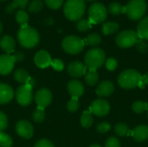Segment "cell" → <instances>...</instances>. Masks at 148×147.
<instances>
[{"label": "cell", "mask_w": 148, "mask_h": 147, "mask_svg": "<svg viewBox=\"0 0 148 147\" xmlns=\"http://www.w3.org/2000/svg\"><path fill=\"white\" fill-rule=\"evenodd\" d=\"M19 43L27 49L34 48L39 42V34L34 28L25 25L22 26L17 33Z\"/></svg>", "instance_id": "cell-1"}, {"label": "cell", "mask_w": 148, "mask_h": 147, "mask_svg": "<svg viewBox=\"0 0 148 147\" xmlns=\"http://www.w3.org/2000/svg\"><path fill=\"white\" fill-rule=\"evenodd\" d=\"M85 10L84 0H67L63 7L64 15L70 21H79L83 16Z\"/></svg>", "instance_id": "cell-2"}, {"label": "cell", "mask_w": 148, "mask_h": 147, "mask_svg": "<svg viewBox=\"0 0 148 147\" xmlns=\"http://www.w3.org/2000/svg\"><path fill=\"white\" fill-rule=\"evenodd\" d=\"M141 75L135 69H127L120 74L118 84L124 89H132L139 86L141 81Z\"/></svg>", "instance_id": "cell-3"}, {"label": "cell", "mask_w": 148, "mask_h": 147, "mask_svg": "<svg viewBox=\"0 0 148 147\" xmlns=\"http://www.w3.org/2000/svg\"><path fill=\"white\" fill-rule=\"evenodd\" d=\"M106 61L105 52L99 48L92 49L88 50L84 58L85 66L88 68V69H98L100 68Z\"/></svg>", "instance_id": "cell-4"}, {"label": "cell", "mask_w": 148, "mask_h": 147, "mask_svg": "<svg viewBox=\"0 0 148 147\" xmlns=\"http://www.w3.org/2000/svg\"><path fill=\"white\" fill-rule=\"evenodd\" d=\"M146 0H131L125 7V12L128 18L133 21L141 19L147 11Z\"/></svg>", "instance_id": "cell-5"}, {"label": "cell", "mask_w": 148, "mask_h": 147, "mask_svg": "<svg viewBox=\"0 0 148 147\" xmlns=\"http://www.w3.org/2000/svg\"><path fill=\"white\" fill-rule=\"evenodd\" d=\"M108 16V9L101 3L91 4L88 9V20L92 24H98L106 20Z\"/></svg>", "instance_id": "cell-6"}, {"label": "cell", "mask_w": 148, "mask_h": 147, "mask_svg": "<svg viewBox=\"0 0 148 147\" xmlns=\"http://www.w3.org/2000/svg\"><path fill=\"white\" fill-rule=\"evenodd\" d=\"M63 49L71 55H76L82 51L84 48V41L75 36H66L62 42Z\"/></svg>", "instance_id": "cell-7"}, {"label": "cell", "mask_w": 148, "mask_h": 147, "mask_svg": "<svg viewBox=\"0 0 148 147\" xmlns=\"http://www.w3.org/2000/svg\"><path fill=\"white\" fill-rule=\"evenodd\" d=\"M138 40L139 37L137 33L134 30L127 29L123 30L118 34V36L115 38V42L120 48L127 49L135 45Z\"/></svg>", "instance_id": "cell-8"}, {"label": "cell", "mask_w": 148, "mask_h": 147, "mask_svg": "<svg viewBox=\"0 0 148 147\" xmlns=\"http://www.w3.org/2000/svg\"><path fill=\"white\" fill-rule=\"evenodd\" d=\"M16 98L17 102L21 106H28L31 103L33 99L32 87L28 84H24L17 88L16 93Z\"/></svg>", "instance_id": "cell-9"}, {"label": "cell", "mask_w": 148, "mask_h": 147, "mask_svg": "<svg viewBox=\"0 0 148 147\" xmlns=\"http://www.w3.org/2000/svg\"><path fill=\"white\" fill-rule=\"evenodd\" d=\"M89 111L98 117H103L108 114L110 111V105L107 101L98 99L91 103Z\"/></svg>", "instance_id": "cell-10"}, {"label": "cell", "mask_w": 148, "mask_h": 147, "mask_svg": "<svg viewBox=\"0 0 148 147\" xmlns=\"http://www.w3.org/2000/svg\"><path fill=\"white\" fill-rule=\"evenodd\" d=\"M16 62L15 55H0V74L6 75H9L14 68V65Z\"/></svg>", "instance_id": "cell-11"}, {"label": "cell", "mask_w": 148, "mask_h": 147, "mask_svg": "<svg viewBox=\"0 0 148 147\" xmlns=\"http://www.w3.org/2000/svg\"><path fill=\"white\" fill-rule=\"evenodd\" d=\"M36 103L39 107H46L52 101V94L49 89L42 88L38 90L36 94Z\"/></svg>", "instance_id": "cell-12"}, {"label": "cell", "mask_w": 148, "mask_h": 147, "mask_svg": "<svg viewBox=\"0 0 148 147\" xmlns=\"http://www.w3.org/2000/svg\"><path fill=\"white\" fill-rule=\"evenodd\" d=\"M16 130L17 134L24 139H30L33 136V126L26 120L19 121L16 126Z\"/></svg>", "instance_id": "cell-13"}, {"label": "cell", "mask_w": 148, "mask_h": 147, "mask_svg": "<svg viewBox=\"0 0 148 147\" xmlns=\"http://www.w3.org/2000/svg\"><path fill=\"white\" fill-rule=\"evenodd\" d=\"M34 61H35L36 65L38 68H47L50 65L52 60H51L49 54L47 51L40 50L36 54V55L34 57Z\"/></svg>", "instance_id": "cell-14"}, {"label": "cell", "mask_w": 148, "mask_h": 147, "mask_svg": "<svg viewBox=\"0 0 148 147\" xmlns=\"http://www.w3.org/2000/svg\"><path fill=\"white\" fill-rule=\"evenodd\" d=\"M87 67L81 62H73L68 67L69 74L73 77H81L86 75Z\"/></svg>", "instance_id": "cell-15"}, {"label": "cell", "mask_w": 148, "mask_h": 147, "mask_svg": "<svg viewBox=\"0 0 148 147\" xmlns=\"http://www.w3.org/2000/svg\"><path fill=\"white\" fill-rule=\"evenodd\" d=\"M114 91V85L110 81H101L97 88H96V94L100 97H108L111 95Z\"/></svg>", "instance_id": "cell-16"}, {"label": "cell", "mask_w": 148, "mask_h": 147, "mask_svg": "<svg viewBox=\"0 0 148 147\" xmlns=\"http://www.w3.org/2000/svg\"><path fill=\"white\" fill-rule=\"evenodd\" d=\"M68 91L72 97L79 98L84 93V87L79 81L72 80L68 83Z\"/></svg>", "instance_id": "cell-17"}, {"label": "cell", "mask_w": 148, "mask_h": 147, "mask_svg": "<svg viewBox=\"0 0 148 147\" xmlns=\"http://www.w3.org/2000/svg\"><path fill=\"white\" fill-rule=\"evenodd\" d=\"M131 135L138 142H142L147 140L148 139V126L147 125L138 126L132 131Z\"/></svg>", "instance_id": "cell-18"}, {"label": "cell", "mask_w": 148, "mask_h": 147, "mask_svg": "<svg viewBox=\"0 0 148 147\" xmlns=\"http://www.w3.org/2000/svg\"><path fill=\"white\" fill-rule=\"evenodd\" d=\"M14 96L13 89L7 84L0 83V104L10 102Z\"/></svg>", "instance_id": "cell-19"}, {"label": "cell", "mask_w": 148, "mask_h": 147, "mask_svg": "<svg viewBox=\"0 0 148 147\" xmlns=\"http://www.w3.org/2000/svg\"><path fill=\"white\" fill-rule=\"evenodd\" d=\"M14 78L16 81H18L20 83L30 85L32 88L34 86V82H33L32 79L30 78L29 73L24 69H17L14 73Z\"/></svg>", "instance_id": "cell-20"}, {"label": "cell", "mask_w": 148, "mask_h": 147, "mask_svg": "<svg viewBox=\"0 0 148 147\" xmlns=\"http://www.w3.org/2000/svg\"><path fill=\"white\" fill-rule=\"evenodd\" d=\"M15 45H16V43H15L14 39L10 36H4L0 40V47L8 55L14 51Z\"/></svg>", "instance_id": "cell-21"}, {"label": "cell", "mask_w": 148, "mask_h": 147, "mask_svg": "<svg viewBox=\"0 0 148 147\" xmlns=\"http://www.w3.org/2000/svg\"><path fill=\"white\" fill-rule=\"evenodd\" d=\"M137 35L140 39L148 40V16L143 18L137 27Z\"/></svg>", "instance_id": "cell-22"}, {"label": "cell", "mask_w": 148, "mask_h": 147, "mask_svg": "<svg viewBox=\"0 0 148 147\" xmlns=\"http://www.w3.org/2000/svg\"><path fill=\"white\" fill-rule=\"evenodd\" d=\"M120 29V26L117 23L114 22H108L102 25V33L105 36H109L116 33Z\"/></svg>", "instance_id": "cell-23"}, {"label": "cell", "mask_w": 148, "mask_h": 147, "mask_svg": "<svg viewBox=\"0 0 148 147\" xmlns=\"http://www.w3.org/2000/svg\"><path fill=\"white\" fill-rule=\"evenodd\" d=\"M99 80V75L96 70L89 69L85 75V81L88 86H95Z\"/></svg>", "instance_id": "cell-24"}, {"label": "cell", "mask_w": 148, "mask_h": 147, "mask_svg": "<svg viewBox=\"0 0 148 147\" xmlns=\"http://www.w3.org/2000/svg\"><path fill=\"white\" fill-rule=\"evenodd\" d=\"M101 42V37L97 33H92L88 35L84 40V43L89 46H97Z\"/></svg>", "instance_id": "cell-25"}, {"label": "cell", "mask_w": 148, "mask_h": 147, "mask_svg": "<svg viewBox=\"0 0 148 147\" xmlns=\"http://www.w3.org/2000/svg\"><path fill=\"white\" fill-rule=\"evenodd\" d=\"M114 133L120 137H125L129 135L130 130L127 124L125 123H118L114 126Z\"/></svg>", "instance_id": "cell-26"}, {"label": "cell", "mask_w": 148, "mask_h": 147, "mask_svg": "<svg viewBox=\"0 0 148 147\" xmlns=\"http://www.w3.org/2000/svg\"><path fill=\"white\" fill-rule=\"evenodd\" d=\"M81 124L84 128H88L93 124V116L90 111H85L81 117Z\"/></svg>", "instance_id": "cell-27"}, {"label": "cell", "mask_w": 148, "mask_h": 147, "mask_svg": "<svg viewBox=\"0 0 148 147\" xmlns=\"http://www.w3.org/2000/svg\"><path fill=\"white\" fill-rule=\"evenodd\" d=\"M108 11L114 16H118L122 12H125V8L120 3H111L108 6Z\"/></svg>", "instance_id": "cell-28"}, {"label": "cell", "mask_w": 148, "mask_h": 147, "mask_svg": "<svg viewBox=\"0 0 148 147\" xmlns=\"http://www.w3.org/2000/svg\"><path fill=\"white\" fill-rule=\"evenodd\" d=\"M16 20L21 25V27L25 26V25H27V23L29 22V15L26 11L20 10L16 14Z\"/></svg>", "instance_id": "cell-29"}, {"label": "cell", "mask_w": 148, "mask_h": 147, "mask_svg": "<svg viewBox=\"0 0 148 147\" xmlns=\"http://www.w3.org/2000/svg\"><path fill=\"white\" fill-rule=\"evenodd\" d=\"M92 27V23L88 19H80L76 23V29L81 32H85L90 29Z\"/></svg>", "instance_id": "cell-30"}, {"label": "cell", "mask_w": 148, "mask_h": 147, "mask_svg": "<svg viewBox=\"0 0 148 147\" xmlns=\"http://www.w3.org/2000/svg\"><path fill=\"white\" fill-rule=\"evenodd\" d=\"M133 111L136 113H142L143 112H145L146 110H147L148 104L145 101H138L136 102H134L133 104Z\"/></svg>", "instance_id": "cell-31"}, {"label": "cell", "mask_w": 148, "mask_h": 147, "mask_svg": "<svg viewBox=\"0 0 148 147\" xmlns=\"http://www.w3.org/2000/svg\"><path fill=\"white\" fill-rule=\"evenodd\" d=\"M43 7V3L41 0H33L29 5V11L32 13H37L41 11Z\"/></svg>", "instance_id": "cell-32"}, {"label": "cell", "mask_w": 148, "mask_h": 147, "mask_svg": "<svg viewBox=\"0 0 148 147\" xmlns=\"http://www.w3.org/2000/svg\"><path fill=\"white\" fill-rule=\"evenodd\" d=\"M45 117V113H44V108L37 107L36 110L33 113V120L34 121L40 123L44 120Z\"/></svg>", "instance_id": "cell-33"}, {"label": "cell", "mask_w": 148, "mask_h": 147, "mask_svg": "<svg viewBox=\"0 0 148 147\" xmlns=\"http://www.w3.org/2000/svg\"><path fill=\"white\" fill-rule=\"evenodd\" d=\"M0 146L11 147L12 146V139L9 135L3 133H0Z\"/></svg>", "instance_id": "cell-34"}, {"label": "cell", "mask_w": 148, "mask_h": 147, "mask_svg": "<svg viewBox=\"0 0 148 147\" xmlns=\"http://www.w3.org/2000/svg\"><path fill=\"white\" fill-rule=\"evenodd\" d=\"M79 106H80V103H79L78 98H74V97H72V99L68 102L67 108H68V110H69L70 113H75V112H76V111L78 110Z\"/></svg>", "instance_id": "cell-35"}, {"label": "cell", "mask_w": 148, "mask_h": 147, "mask_svg": "<svg viewBox=\"0 0 148 147\" xmlns=\"http://www.w3.org/2000/svg\"><path fill=\"white\" fill-rule=\"evenodd\" d=\"M105 66H106V68L108 71H114L118 66V62H117L116 59H114L113 57H110V58H108V60L105 61Z\"/></svg>", "instance_id": "cell-36"}, {"label": "cell", "mask_w": 148, "mask_h": 147, "mask_svg": "<svg viewBox=\"0 0 148 147\" xmlns=\"http://www.w3.org/2000/svg\"><path fill=\"white\" fill-rule=\"evenodd\" d=\"M135 46H136V49H137V50H138L139 52H140V53H142V54H145V53L147 52L148 44L147 42H145L144 40L139 39L138 42H136Z\"/></svg>", "instance_id": "cell-37"}, {"label": "cell", "mask_w": 148, "mask_h": 147, "mask_svg": "<svg viewBox=\"0 0 148 147\" xmlns=\"http://www.w3.org/2000/svg\"><path fill=\"white\" fill-rule=\"evenodd\" d=\"M44 1L47 6L53 10L59 9L62 5V3H63V0H44Z\"/></svg>", "instance_id": "cell-38"}, {"label": "cell", "mask_w": 148, "mask_h": 147, "mask_svg": "<svg viewBox=\"0 0 148 147\" xmlns=\"http://www.w3.org/2000/svg\"><path fill=\"white\" fill-rule=\"evenodd\" d=\"M110 129H111V125L108 122H101V123L98 124V126L96 127L97 132L100 133H106L108 131H110Z\"/></svg>", "instance_id": "cell-39"}, {"label": "cell", "mask_w": 148, "mask_h": 147, "mask_svg": "<svg viewBox=\"0 0 148 147\" xmlns=\"http://www.w3.org/2000/svg\"><path fill=\"white\" fill-rule=\"evenodd\" d=\"M50 66L56 71H62L64 68V63L60 59H55L51 61Z\"/></svg>", "instance_id": "cell-40"}, {"label": "cell", "mask_w": 148, "mask_h": 147, "mask_svg": "<svg viewBox=\"0 0 148 147\" xmlns=\"http://www.w3.org/2000/svg\"><path fill=\"white\" fill-rule=\"evenodd\" d=\"M105 147H121V142L117 138L110 137L106 141Z\"/></svg>", "instance_id": "cell-41"}, {"label": "cell", "mask_w": 148, "mask_h": 147, "mask_svg": "<svg viewBox=\"0 0 148 147\" xmlns=\"http://www.w3.org/2000/svg\"><path fill=\"white\" fill-rule=\"evenodd\" d=\"M7 124H8V120L6 115L3 113L0 112V133H2L4 129H6Z\"/></svg>", "instance_id": "cell-42"}, {"label": "cell", "mask_w": 148, "mask_h": 147, "mask_svg": "<svg viewBox=\"0 0 148 147\" xmlns=\"http://www.w3.org/2000/svg\"><path fill=\"white\" fill-rule=\"evenodd\" d=\"M35 147H55L54 145L47 140V139H41L38 142H36V144L35 145Z\"/></svg>", "instance_id": "cell-43"}, {"label": "cell", "mask_w": 148, "mask_h": 147, "mask_svg": "<svg viewBox=\"0 0 148 147\" xmlns=\"http://www.w3.org/2000/svg\"><path fill=\"white\" fill-rule=\"evenodd\" d=\"M29 0H13V3L17 6V8L24 9L27 7Z\"/></svg>", "instance_id": "cell-44"}, {"label": "cell", "mask_w": 148, "mask_h": 147, "mask_svg": "<svg viewBox=\"0 0 148 147\" xmlns=\"http://www.w3.org/2000/svg\"><path fill=\"white\" fill-rule=\"evenodd\" d=\"M16 8H17V6L14 3H11L8 4L5 7V12L8 13V14H11V13H13L16 10Z\"/></svg>", "instance_id": "cell-45"}, {"label": "cell", "mask_w": 148, "mask_h": 147, "mask_svg": "<svg viewBox=\"0 0 148 147\" xmlns=\"http://www.w3.org/2000/svg\"><path fill=\"white\" fill-rule=\"evenodd\" d=\"M141 81L142 82L145 84V85H147L148 86V73H147L146 75H144L141 78Z\"/></svg>", "instance_id": "cell-46"}, {"label": "cell", "mask_w": 148, "mask_h": 147, "mask_svg": "<svg viewBox=\"0 0 148 147\" xmlns=\"http://www.w3.org/2000/svg\"><path fill=\"white\" fill-rule=\"evenodd\" d=\"M89 147H101L100 145H97V144H94V145H91Z\"/></svg>", "instance_id": "cell-47"}, {"label": "cell", "mask_w": 148, "mask_h": 147, "mask_svg": "<svg viewBox=\"0 0 148 147\" xmlns=\"http://www.w3.org/2000/svg\"><path fill=\"white\" fill-rule=\"evenodd\" d=\"M2 29H3V26H2V23H1V22H0V34H1V32H2Z\"/></svg>", "instance_id": "cell-48"}, {"label": "cell", "mask_w": 148, "mask_h": 147, "mask_svg": "<svg viewBox=\"0 0 148 147\" xmlns=\"http://www.w3.org/2000/svg\"><path fill=\"white\" fill-rule=\"evenodd\" d=\"M1 2H5V1H7V0H0Z\"/></svg>", "instance_id": "cell-49"}, {"label": "cell", "mask_w": 148, "mask_h": 147, "mask_svg": "<svg viewBox=\"0 0 148 147\" xmlns=\"http://www.w3.org/2000/svg\"><path fill=\"white\" fill-rule=\"evenodd\" d=\"M86 1H89V2H91V1H95V0H86Z\"/></svg>", "instance_id": "cell-50"}, {"label": "cell", "mask_w": 148, "mask_h": 147, "mask_svg": "<svg viewBox=\"0 0 148 147\" xmlns=\"http://www.w3.org/2000/svg\"><path fill=\"white\" fill-rule=\"evenodd\" d=\"M147 118H148V108H147Z\"/></svg>", "instance_id": "cell-51"}]
</instances>
